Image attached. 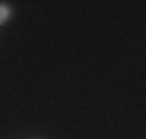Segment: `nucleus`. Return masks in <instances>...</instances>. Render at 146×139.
Listing matches in <instances>:
<instances>
[{
    "mask_svg": "<svg viewBox=\"0 0 146 139\" xmlns=\"http://www.w3.org/2000/svg\"><path fill=\"white\" fill-rule=\"evenodd\" d=\"M9 19V7L7 5H0V23H5Z\"/></svg>",
    "mask_w": 146,
    "mask_h": 139,
    "instance_id": "nucleus-1",
    "label": "nucleus"
}]
</instances>
